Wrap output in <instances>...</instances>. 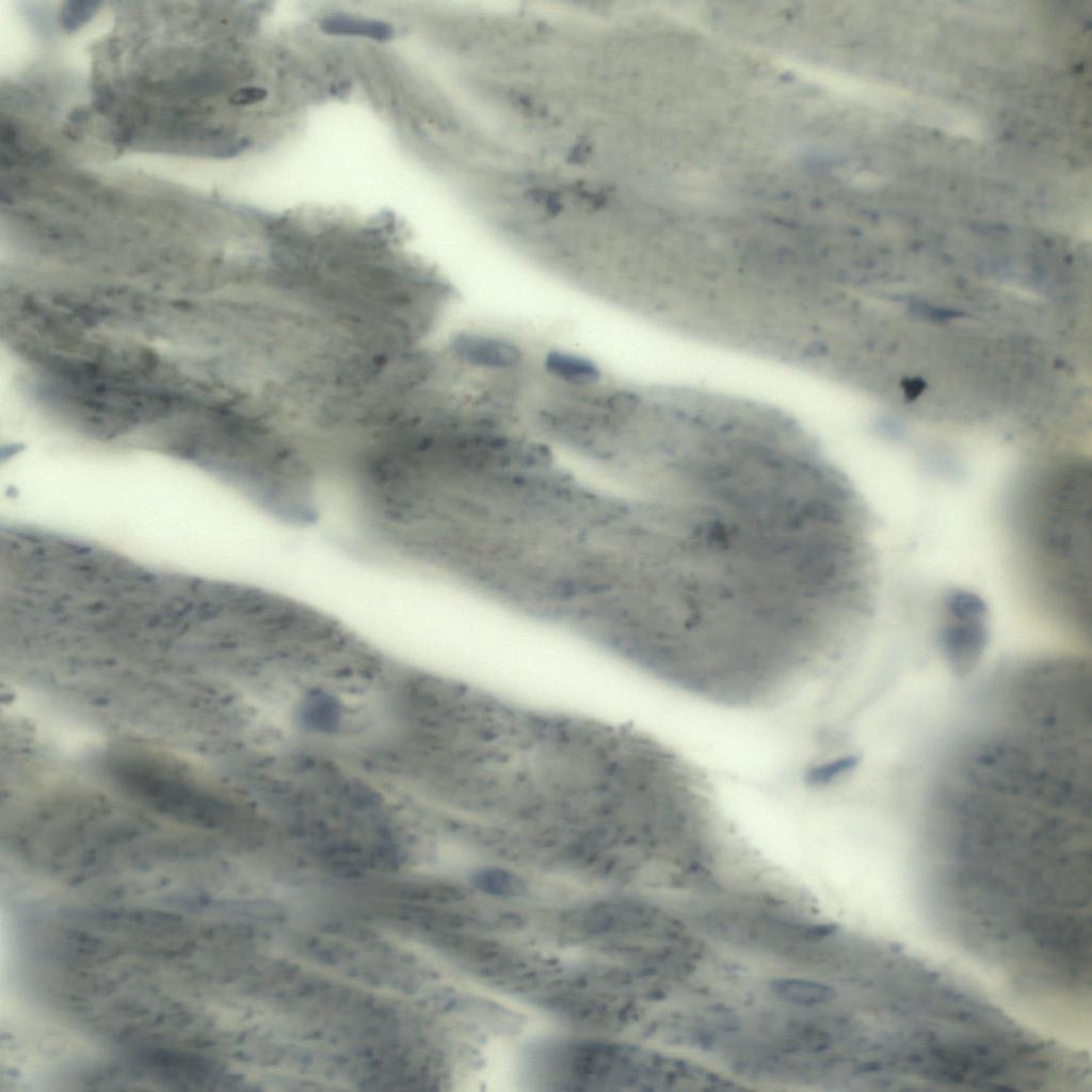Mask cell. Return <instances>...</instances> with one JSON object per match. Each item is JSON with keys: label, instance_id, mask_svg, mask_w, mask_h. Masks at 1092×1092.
<instances>
[{"label": "cell", "instance_id": "6da1fadb", "mask_svg": "<svg viewBox=\"0 0 1092 1092\" xmlns=\"http://www.w3.org/2000/svg\"><path fill=\"white\" fill-rule=\"evenodd\" d=\"M86 51L83 113L110 160L129 154L231 157L244 82L236 10L211 1H110Z\"/></svg>", "mask_w": 1092, "mask_h": 1092}, {"label": "cell", "instance_id": "7a4b0ae2", "mask_svg": "<svg viewBox=\"0 0 1092 1092\" xmlns=\"http://www.w3.org/2000/svg\"><path fill=\"white\" fill-rule=\"evenodd\" d=\"M1090 461L1046 452L1015 475L1007 497V529L1018 572L1051 620L1090 639Z\"/></svg>", "mask_w": 1092, "mask_h": 1092}, {"label": "cell", "instance_id": "3957f363", "mask_svg": "<svg viewBox=\"0 0 1092 1092\" xmlns=\"http://www.w3.org/2000/svg\"><path fill=\"white\" fill-rule=\"evenodd\" d=\"M108 770L136 804L180 824L229 838L245 829L255 807L251 782L240 769L237 786L198 775L176 759L140 748L115 751Z\"/></svg>", "mask_w": 1092, "mask_h": 1092}, {"label": "cell", "instance_id": "277c9868", "mask_svg": "<svg viewBox=\"0 0 1092 1092\" xmlns=\"http://www.w3.org/2000/svg\"><path fill=\"white\" fill-rule=\"evenodd\" d=\"M938 646L945 661L962 674L979 670L990 642L989 611L977 594L952 589L944 597Z\"/></svg>", "mask_w": 1092, "mask_h": 1092}, {"label": "cell", "instance_id": "5b68a950", "mask_svg": "<svg viewBox=\"0 0 1092 1092\" xmlns=\"http://www.w3.org/2000/svg\"><path fill=\"white\" fill-rule=\"evenodd\" d=\"M449 346L457 359L486 368H509L521 357L520 350L508 340L469 333L454 335Z\"/></svg>", "mask_w": 1092, "mask_h": 1092}, {"label": "cell", "instance_id": "8992f818", "mask_svg": "<svg viewBox=\"0 0 1092 1092\" xmlns=\"http://www.w3.org/2000/svg\"><path fill=\"white\" fill-rule=\"evenodd\" d=\"M773 994L784 1001L799 1006H818L831 1001L835 990L824 983L793 978L775 979L770 984Z\"/></svg>", "mask_w": 1092, "mask_h": 1092}, {"label": "cell", "instance_id": "52a82bcc", "mask_svg": "<svg viewBox=\"0 0 1092 1092\" xmlns=\"http://www.w3.org/2000/svg\"><path fill=\"white\" fill-rule=\"evenodd\" d=\"M545 363L552 374L569 383L590 384L600 376L593 362L574 354L553 351L546 356Z\"/></svg>", "mask_w": 1092, "mask_h": 1092}, {"label": "cell", "instance_id": "ba28073f", "mask_svg": "<svg viewBox=\"0 0 1092 1092\" xmlns=\"http://www.w3.org/2000/svg\"><path fill=\"white\" fill-rule=\"evenodd\" d=\"M472 882L480 890L497 897H518L526 892V883L517 873L498 866L479 868Z\"/></svg>", "mask_w": 1092, "mask_h": 1092}, {"label": "cell", "instance_id": "9c48e42d", "mask_svg": "<svg viewBox=\"0 0 1092 1092\" xmlns=\"http://www.w3.org/2000/svg\"><path fill=\"white\" fill-rule=\"evenodd\" d=\"M324 27L330 32L359 34L386 39L391 34L389 27L376 21L353 19L349 17H331L325 20Z\"/></svg>", "mask_w": 1092, "mask_h": 1092}]
</instances>
